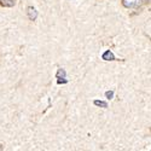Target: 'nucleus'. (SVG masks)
I'll list each match as a JSON object with an SVG mask.
<instances>
[{"mask_svg":"<svg viewBox=\"0 0 151 151\" xmlns=\"http://www.w3.org/2000/svg\"><path fill=\"white\" fill-rule=\"evenodd\" d=\"M122 4L127 9H134L142 4V0H122Z\"/></svg>","mask_w":151,"mask_h":151,"instance_id":"f257e3e1","label":"nucleus"},{"mask_svg":"<svg viewBox=\"0 0 151 151\" xmlns=\"http://www.w3.org/2000/svg\"><path fill=\"white\" fill-rule=\"evenodd\" d=\"M27 12H28V17H29L30 21H35V19H36V17H37V12H36V10H35L34 7H32V6L28 7Z\"/></svg>","mask_w":151,"mask_h":151,"instance_id":"f03ea898","label":"nucleus"},{"mask_svg":"<svg viewBox=\"0 0 151 151\" xmlns=\"http://www.w3.org/2000/svg\"><path fill=\"white\" fill-rule=\"evenodd\" d=\"M102 58H103L104 60H114V59H115V56H114V53H112L111 51H105V52L103 53Z\"/></svg>","mask_w":151,"mask_h":151,"instance_id":"7ed1b4c3","label":"nucleus"},{"mask_svg":"<svg viewBox=\"0 0 151 151\" xmlns=\"http://www.w3.org/2000/svg\"><path fill=\"white\" fill-rule=\"evenodd\" d=\"M0 4H1L3 6H9V7H11V6L15 5L14 0H0Z\"/></svg>","mask_w":151,"mask_h":151,"instance_id":"20e7f679","label":"nucleus"},{"mask_svg":"<svg viewBox=\"0 0 151 151\" xmlns=\"http://www.w3.org/2000/svg\"><path fill=\"white\" fill-rule=\"evenodd\" d=\"M94 104L98 105V106H103V108H106L108 104L105 102H100V100H94Z\"/></svg>","mask_w":151,"mask_h":151,"instance_id":"39448f33","label":"nucleus"},{"mask_svg":"<svg viewBox=\"0 0 151 151\" xmlns=\"http://www.w3.org/2000/svg\"><path fill=\"white\" fill-rule=\"evenodd\" d=\"M105 94H106V97H108L109 99H111V97L114 96V92H111V91H108V92H106Z\"/></svg>","mask_w":151,"mask_h":151,"instance_id":"423d86ee","label":"nucleus"}]
</instances>
